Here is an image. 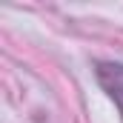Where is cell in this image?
Returning <instances> with one entry per match:
<instances>
[{"mask_svg":"<svg viewBox=\"0 0 123 123\" xmlns=\"http://www.w3.org/2000/svg\"><path fill=\"white\" fill-rule=\"evenodd\" d=\"M94 77H97L100 89L117 106V112H120V117H123V63H112V60L94 63Z\"/></svg>","mask_w":123,"mask_h":123,"instance_id":"obj_1","label":"cell"}]
</instances>
